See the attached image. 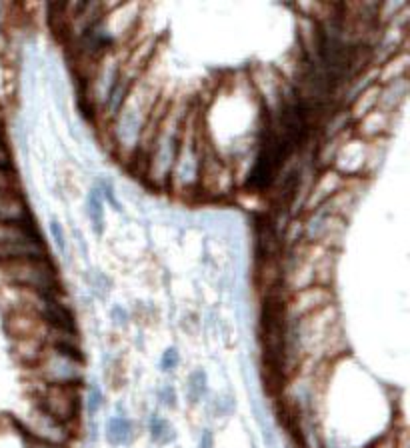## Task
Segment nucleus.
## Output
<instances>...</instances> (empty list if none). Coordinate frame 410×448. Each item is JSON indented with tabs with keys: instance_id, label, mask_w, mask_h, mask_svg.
Wrapping results in <instances>:
<instances>
[{
	"instance_id": "9d476101",
	"label": "nucleus",
	"mask_w": 410,
	"mask_h": 448,
	"mask_svg": "<svg viewBox=\"0 0 410 448\" xmlns=\"http://www.w3.org/2000/svg\"><path fill=\"white\" fill-rule=\"evenodd\" d=\"M407 73H409V54L407 50H402L388 60H384V64L377 66V84L384 87L395 80L407 78Z\"/></svg>"
},
{
	"instance_id": "39448f33",
	"label": "nucleus",
	"mask_w": 410,
	"mask_h": 448,
	"mask_svg": "<svg viewBox=\"0 0 410 448\" xmlns=\"http://www.w3.org/2000/svg\"><path fill=\"white\" fill-rule=\"evenodd\" d=\"M234 188V172L230 170L227 160H222L211 147L202 150V165L198 191L211 196H227Z\"/></svg>"
},
{
	"instance_id": "4be33fe9",
	"label": "nucleus",
	"mask_w": 410,
	"mask_h": 448,
	"mask_svg": "<svg viewBox=\"0 0 410 448\" xmlns=\"http://www.w3.org/2000/svg\"><path fill=\"white\" fill-rule=\"evenodd\" d=\"M50 230H52V234H54V239H56V244H59L61 248H64V239H62L61 226H59L56 223H52V226H50Z\"/></svg>"
},
{
	"instance_id": "423d86ee",
	"label": "nucleus",
	"mask_w": 410,
	"mask_h": 448,
	"mask_svg": "<svg viewBox=\"0 0 410 448\" xmlns=\"http://www.w3.org/2000/svg\"><path fill=\"white\" fill-rule=\"evenodd\" d=\"M368 160H372V147L365 138H347L335 156V170L344 179H356L366 170Z\"/></svg>"
},
{
	"instance_id": "7ed1b4c3",
	"label": "nucleus",
	"mask_w": 410,
	"mask_h": 448,
	"mask_svg": "<svg viewBox=\"0 0 410 448\" xmlns=\"http://www.w3.org/2000/svg\"><path fill=\"white\" fill-rule=\"evenodd\" d=\"M36 374L40 376L43 384H73L78 387L82 380V362L68 359L46 344L40 359L36 360Z\"/></svg>"
},
{
	"instance_id": "412c9836",
	"label": "nucleus",
	"mask_w": 410,
	"mask_h": 448,
	"mask_svg": "<svg viewBox=\"0 0 410 448\" xmlns=\"http://www.w3.org/2000/svg\"><path fill=\"white\" fill-rule=\"evenodd\" d=\"M26 448H62V447H56V445H50V442H43V440H36V438H31V436H29V442H26Z\"/></svg>"
},
{
	"instance_id": "9b49d317",
	"label": "nucleus",
	"mask_w": 410,
	"mask_h": 448,
	"mask_svg": "<svg viewBox=\"0 0 410 448\" xmlns=\"http://www.w3.org/2000/svg\"><path fill=\"white\" fill-rule=\"evenodd\" d=\"M390 124H393V114L380 110L379 106H377L370 114H366L365 119L358 120L356 135L365 136V140H374V138L384 135L390 128Z\"/></svg>"
},
{
	"instance_id": "f3484780",
	"label": "nucleus",
	"mask_w": 410,
	"mask_h": 448,
	"mask_svg": "<svg viewBox=\"0 0 410 448\" xmlns=\"http://www.w3.org/2000/svg\"><path fill=\"white\" fill-rule=\"evenodd\" d=\"M89 207H91V216L92 221H94V226H96V230L100 232V230H102V204H100V196H98L96 191L91 195Z\"/></svg>"
},
{
	"instance_id": "1a4fd4ad",
	"label": "nucleus",
	"mask_w": 410,
	"mask_h": 448,
	"mask_svg": "<svg viewBox=\"0 0 410 448\" xmlns=\"http://www.w3.org/2000/svg\"><path fill=\"white\" fill-rule=\"evenodd\" d=\"M347 179L342 174H338L335 168H324L320 172V177L317 180H312L308 195L304 200V209L306 210H317L320 209L331 196L338 193L344 186Z\"/></svg>"
},
{
	"instance_id": "393cba45",
	"label": "nucleus",
	"mask_w": 410,
	"mask_h": 448,
	"mask_svg": "<svg viewBox=\"0 0 410 448\" xmlns=\"http://www.w3.org/2000/svg\"><path fill=\"white\" fill-rule=\"evenodd\" d=\"M395 448H409V442H407V434H402V436H400V440L396 438Z\"/></svg>"
},
{
	"instance_id": "aec40b11",
	"label": "nucleus",
	"mask_w": 410,
	"mask_h": 448,
	"mask_svg": "<svg viewBox=\"0 0 410 448\" xmlns=\"http://www.w3.org/2000/svg\"><path fill=\"white\" fill-rule=\"evenodd\" d=\"M160 398H162V403L167 404V406H174L176 404V394H174V390L167 387V389L160 392Z\"/></svg>"
},
{
	"instance_id": "ddd939ff",
	"label": "nucleus",
	"mask_w": 410,
	"mask_h": 448,
	"mask_svg": "<svg viewBox=\"0 0 410 448\" xmlns=\"http://www.w3.org/2000/svg\"><path fill=\"white\" fill-rule=\"evenodd\" d=\"M380 100V84H370V87H366L365 90H360L356 96H354V100H352V105H350L349 110V117L350 120H354V122H358V120H363L366 114H370L377 106H379Z\"/></svg>"
},
{
	"instance_id": "2eb2a0df",
	"label": "nucleus",
	"mask_w": 410,
	"mask_h": 448,
	"mask_svg": "<svg viewBox=\"0 0 410 448\" xmlns=\"http://www.w3.org/2000/svg\"><path fill=\"white\" fill-rule=\"evenodd\" d=\"M206 392V374L202 371L190 374V380H188V394L192 398V403H198L202 398V394Z\"/></svg>"
},
{
	"instance_id": "4468645a",
	"label": "nucleus",
	"mask_w": 410,
	"mask_h": 448,
	"mask_svg": "<svg viewBox=\"0 0 410 448\" xmlns=\"http://www.w3.org/2000/svg\"><path fill=\"white\" fill-rule=\"evenodd\" d=\"M107 436L112 445H126L130 440V436H132V426H130L128 420L122 419V417L112 419L108 422Z\"/></svg>"
},
{
	"instance_id": "f8f14e48",
	"label": "nucleus",
	"mask_w": 410,
	"mask_h": 448,
	"mask_svg": "<svg viewBox=\"0 0 410 448\" xmlns=\"http://www.w3.org/2000/svg\"><path fill=\"white\" fill-rule=\"evenodd\" d=\"M407 94H409V78H400L390 84H384V87H380L379 108L388 114H395L400 105L404 103Z\"/></svg>"
},
{
	"instance_id": "b1692460",
	"label": "nucleus",
	"mask_w": 410,
	"mask_h": 448,
	"mask_svg": "<svg viewBox=\"0 0 410 448\" xmlns=\"http://www.w3.org/2000/svg\"><path fill=\"white\" fill-rule=\"evenodd\" d=\"M114 318H116V324H124L126 322V314H124V311H121V308H114Z\"/></svg>"
},
{
	"instance_id": "6e6552de",
	"label": "nucleus",
	"mask_w": 410,
	"mask_h": 448,
	"mask_svg": "<svg viewBox=\"0 0 410 448\" xmlns=\"http://www.w3.org/2000/svg\"><path fill=\"white\" fill-rule=\"evenodd\" d=\"M29 436L43 440V442L56 445V447H64V442L70 438V428L52 417H48L45 410L38 408V410H34L31 424H29Z\"/></svg>"
},
{
	"instance_id": "20e7f679",
	"label": "nucleus",
	"mask_w": 410,
	"mask_h": 448,
	"mask_svg": "<svg viewBox=\"0 0 410 448\" xmlns=\"http://www.w3.org/2000/svg\"><path fill=\"white\" fill-rule=\"evenodd\" d=\"M38 404L48 417L68 426L78 417L80 394L73 384H43L38 390Z\"/></svg>"
},
{
	"instance_id": "f257e3e1",
	"label": "nucleus",
	"mask_w": 410,
	"mask_h": 448,
	"mask_svg": "<svg viewBox=\"0 0 410 448\" xmlns=\"http://www.w3.org/2000/svg\"><path fill=\"white\" fill-rule=\"evenodd\" d=\"M188 110H190L188 105L170 103L156 133L152 136L151 149H149L144 163H146V177L158 186L168 184Z\"/></svg>"
},
{
	"instance_id": "a211bd4d",
	"label": "nucleus",
	"mask_w": 410,
	"mask_h": 448,
	"mask_svg": "<svg viewBox=\"0 0 410 448\" xmlns=\"http://www.w3.org/2000/svg\"><path fill=\"white\" fill-rule=\"evenodd\" d=\"M102 404V392L98 390V387H91V392H89V412L91 415H96L98 408Z\"/></svg>"
},
{
	"instance_id": "5701e85b",
	"label": "nucleus",
	"mask_w": 410,
	"mask_h": 448,
	"mask_svg": "<svg viewBox=\"0 0 410 448\" xmlns=\"http://www.w3.org/2000/svg\"><path fill=\"white\" fill-rule=\"evenodd\" d=\"M200 448H213V434L208 431L202 434V438H200Z\"/></svg>"
},
{
	"instance_id": "f03ea898",
	"label": "nucleus",
	"mask_w": 410,
	"mask_h": 448,
	"mask_svg": "<svg viewBox=\"0 0 410 448\" xmlns=\"http://www.w3.org/2000/svg\"><path fill=\"white\" fill-rule=\"evenodd\" d=\"M202 128L198 122V110L190 108L184 119L183 135L179 142V150L174 156V165L170 170L168 184L176 191H198V179H200V165H202Z\"/></svg>"
},
{
	"instance_id": "dca6fc26",
	"label": "nucleus",
	"mask_w": 410,
	"mask_h": 448,
	"mask_svg": "<svg viewBox=\"0 0 410 448\" xmlns=\"http://www.w3.org/2000/svg\"><path fill=\"white\" fill-rule=\"evenodd\" d=\"M151 433L152 438L154 440H158V442H168L170 438H172V431L168 428V424L165 420L160 419V417H152L151 420Z\"/></svg>"
},
{
	"instance_id": "6ab92c4d",
	"label": "nucleus",
	"mask_w": 410,
	"mask_h": 448,
	"mask_svg": "<svg viewBox=\"0 0 410 448\" xmlns=\"http://www.w3.org/2000/svg\"><path fill=\"white\" fill-rule=\"evenodd\" d=\"M179 366V352L174 348H168L162 357V368L165 371H174Z\"/></svg>"
},
{
	"instance_id": "0eeeda50",
	"label": "nucleus",
	"mask_w": 410,
	"mask_h": 448,
	"mask_svg": "<svg viewBox=\"0 0 410 448\" xmlns=\"http://www.w3.org/2000/svg\"><path fill=\"white\" fill-rule=\"evenodd\" d=\"M333 304V292L326 286H310L304 288L301 292L290 294L287 299V320L294 322L298 318H303L306 314H312Z\"/></svg>"
}]
</instances>
